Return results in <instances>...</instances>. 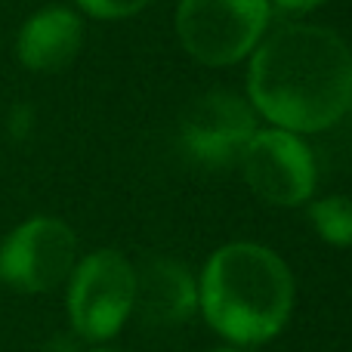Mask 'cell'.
<instances>
[{"instance_id": "6da1fadb", "label": "cell", "mask_w": 352, "mask_h": 352, "mask_svg": "<svg viewBox=\"0 0 352 352\" xmlns=\"http://www.w3.org/2000/svg\"><path fill=\"white\" fill-rule=\"evenodd\" d=\"M250 99L263 118L287 133H318L352 102V53L334 31L287 25L250 59Z\"/></svg>"}, {"instance_id": "7a4b0ae2", "label": "cell", "mask_w": 352, "mask_h": 352, "mask_svg": "<svg viewBox=\"0 0 352 352\" xmlns=\"http://www.w3.org/2000/svg\"><path fill=\"white\" fill-rule=\"evenodd\" d=\"M198 309L235 346H256L281 334L294 309V278L275 250L235 241L207 260L198 281Z\"/></svg>"}, {"instance_id": "3957f363", "label": "cell", "mask_w": 352, "mask_h": 352, "mask_svg": "<svg viewBox=\"0 0 352 352\" xmlns=\"http://www.w3.org/2000/svg\"><path fill=\"white\" fill-rule=\"evenodd\" d=\"M269 16V0H179L176 34L198 62L232 65L256 47Z\"/></svg>"}, {"instance_id": "277c9868", "label": "cell", "mask_w": 352, "mask_h": 352, "mask_svg": "<svg viewBox=\"0 0 352 352\" xmlns=\"http://www.w3.org/2000/svg\"><path fill=\"white\" fill-rule=\"evenodd\" d=\"M133 312V266L118 250H96L68 275V316L80 337L111 340Z\"/></svg>"}, {"instance_id": "5b68a950", "label": "cell", "mask_w": 352, "mask_h": 352, "mask_svg": "<svg viewBox=\"0 0 352 352\" xmlns=\"http://www.w3.org/2000/svg\"><path fill=\"white\" fill-rule=\"evenodd\" d=\"M78 260V238L62 219L34 217L0 244V278L22 294H43L68 281Z\"/></svg>"}, {"instance_id": "8992f818", "label": "cell", "mask_w": 352, "mask_h": 352, "mask_svg": "<svg viewBox=\"0 0 352 352\" xmlns=\"http://www.w3.org/2000/svg\"><path fill=\"white\" fill-rule=\"evenodd\" d=\"M248 186L278 207L303 204L316 192V158L297 133L256 130L241 152Z\"/></svg>"}, {"instance_id": "52a82bcc", "label": "cell", "mask_w": 352, "mask_h": 352, "mask_svg": "<svg viewBox=\"0 0 352 352\" xmlns=\"http://www.w3.org/2000/svg\"><path fill=\"white\" fill-rule=\"evenodd\" d=\"M254 133L256 121L250 105L229 90L201 96L182 118V146L204 167H226L241 158Z\"/></svg>"}, {"instance_id": "ba28073f", "label": "cell", "mask_w": 352, "mask_h": 352, "mask_svg": "<svg viewBox=\"0 0 352 352\" xmlns=\"http://www.w3.org/2000/svg\"><path fill=\"white\" fill-rule=\"evenodd\" d=\"M198 309V281L170 256H146L133 266V312L148 328H176Z\"/></svg>"}, {"instance_id": "9c48e42d", "label": "cell", "mask_w": 352, "mask_h": 352, "mask_svg": "<svg viewBox=\"0 0 352 352\" xmlns=\"http://www.w3.org/2000/svg\"><path fill=\"white\" fill-rule=\"evenodd\" d=\"M84 41V25L65 6H47L22 25L16 41L19 62L31 72L53 74L62 72L78 56Z\"/></svg>"}, {"instance_id": "30bf717a", "label": "cell", "mask_w": 352, "mask_h": 352, "mask_svg": "<svg viewBox=\"0 0 352 352\" xmlns=\"http://www.w3.org/2000/svg\"><path fill=\"white\" fill-rule=\"evenodd\" d=\"M309 219L316 232L334 248H352V198L334 195L309 207Z\"/></svg>"}, {"instance_id": "8fae6325", "label": "cell", "mask_w": 352, "mask_h": 352, "mask_svg": "<svg viewBox=\"0 0 352 352\" xmlns=\"http://www.w3.org/2000/svg\"><path fill=\"white\" fill-rule=\"evenodd\" d=\"M148 3L152 0H78L80 10H87L96 19H127Z\"/></svg>"}, {"instance_id": "7c38bea8", "label": "cell", "mask_w": 352, "mask_h": 352, "mask_svg": "<svg viewBox=\"0 0 352 352\" xmlns=\"http://www.w3.org/2000/svg\"><path fill=\"white\" fill-rule=\"evenodd\" d=\"M275 6H278L281 12H309V10H316V6H322L324 0H272Z\"/></svg>"}, {"instance_id": "4fadbf2b", "label": "cell", "mask_w": 352, "mask_h": 352, "mask_svg": "<svg viewBox=\"0 0 352 352\" xmlns=\"http://www.w3.org/2000/svg\"><path fill=\"white\" fill-rule=\"evenodd\" d=\"M217 352H241V349H217Z\"/></svg>"}, {"instance_id": "5bb4252c", "label": "cell", "mask_w": 352, "mask_h": 352, "mask_svg": "<svg viewBox=\"0 0 352 352\" xmlns=\"http://www.w3.org/2000/svg\"><path fill=\"white\" fill-rule=\"evenodd\" d=\"M93 352H115V349H93Z\"/></svg>"}, {"instance_id": "9a60e30c", "label": "cell", "mask_w": 352, "mask_h": 352, "mask_svg": "<svg viewBox=\"0 0 352 352\" xmlns=\"http://www.w3.org/2000/svg\"><path fill=\"white\" fill-rule=\"evenodd\" d=\"M349 105H352V102H349Z\"/></svg>"}]
</instances>
